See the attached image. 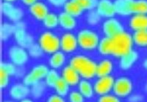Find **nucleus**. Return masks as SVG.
Here are the masks:
<instances>
[{"label":"nucleus","mask_w":147,"mask_h":102,"mask_svg":"<svg viewBox=\"0 0 147 102\" xmlns=\"http://www.w3.org/2000/svg\"><path fill=\"white\" fill-rule=\"evenodd\" d=\"M133 44L132 35L124 31L110 38V54L115 57H121L132 50Z\"/></svg>","instance_id":"1"},{"label":"nucleus","mask_w":147,"mask_h":102,"mask_svg":"<svg viewBox=\"0 0 147 102\" xmlns=\"http://www.w3.org/2000/svg\"><path fill=\"white\" fill-rule=\"evenodd\" d=\"M69 63L84 79H91L96 76L97 64L86 56L81 54L74 56Z\"/></svg>","instance_id":"2"},{"label":"nucleus","mask_w":147,"mask_h":102,"mask_svg":"<svg viewBox=\"0 0 147 102\" xmlns=\"http://www.w3.org/2000/svg\"><path fill=\"white\" fill-rule=\"evenodd\" d=\"M78 45L85 50H93L98 47L99 44V35L88 29H83L77 34Z\"/></svg>","instance_id":"3"},{"label":"nucleus","mask_w":147,"mask_h":102,"mask_svg":"<svg viewBox=\"0 0 147 102\" xmlns=\"http://www.w3.org/2000/svg\"><path fill=\"white\" fill-rule=\"evenodd\" d=\"M38 44L44 52L53 54L58 52L60 48V39L52 32H44L38 38Z\"/></svg>","instance_id":"4"},{"label":"nucleus","mask_w":147,"mask_h":102,"mask_svg":"<svg viewBox=\"0 0 147 102\" xmlns=\"http://www.w3.org/2000/svg\"><path fill=\"white\" fill-rule=\"evenodd\" d=\"M16 31L14 32V38L19 46L28 49L34 44V39L32 35L26 32L25 23L18 21L15 23Z\"/></svg>","instance_id":"5"},{"label":"nucleus","mask_w":147,"mask_h":102,"mask_svg":"<svg viewBox=\"0 0 147 102\" xmlns=\"http://www.w3.org/2000/svg\"><path fill=\"white\" fill-rule=\"evenodd\" d=\"M49 69L45 65H38L32 68L28 74L24 77L23 83L27 86H32L41 79H45Z\"/></svg>","instance_id":"6"},{"label":"nucleus","mask_w":147,"mask_h":102,"mask_svg":"<svg viewBox=\"0 0 147 102\" xmlns=\"http://www.w3.org/2000/svg\"><path fill=\"white\" fill-rule=\"evenodd\" d=\"M133 85L131 80L127 77H119L115 80L113 85V92L118 97L124 98L132 93Z\"/></svg>","instance_id":"7"},{"label":"nucleus","mask_w":147,"mask_h":102,"mask_svg":"<svg viewBox=\"0 0 147 102\" xmlns=\"http://www.w3.org/2000/svg\"><path fill=\"white\" fill-rule=\"evenodd\" d=\"M8 55L12 63L16 66L24 65L28 61L29 54L24 48L19 46H13L8 51Z\"/></svg>","instance_id":"8"},{"label":"nucleus","mask_w":147,"mask_h":102,"mask_svg":"<svg viewBox=\"0 0 147 102\" xmlns=\"http://www.w3.org/2000/svg\"><path fill=\"white\" fill-rule=\"evenodd\" d=\"M1 12L9 20L16 23L20 21L24 15L23 10L19 7H15L11 2H2L1 4Z\"/></svg>","instance_id":"9"},{"label":"nucleus","mask_w":147,"mask_h":102,"mask_svg":"<svg viewBox=\"0 0 147 102\" xmlns=\"http://www.w3.org/2000/svg\"><path fill=\"white\" fill-rule=\"evenodd\" d=\"M102 31L106 37L113 38L124 32V27L118 19L113 17L105 21L102 24Z\"/></svg>","instance_id":"10"},{"label":"nucleus","mask_w":147,"mask_h":102,"mask_svg":"<svg viewBox=\"0 0 147 102\" xmlns=\"http://www.w3.org/2000/svg\"><path fill=\"white\" fill-rule=\"evenodd\" d=\"M115 80L111 76L99 77V79L95 82L94 85V92L99 95L108 94L113 88Z\"/></svg>","instance_id":"11"},{"label":"nucleus","mask_w":147,"mask_h":102,"mask_svg":"<svg viewBox=\"0 0 147 102\" xmlns=\"http://www.w3.org/2000/svg\"><path fill=\"white\" fill-rule=\"evenodd\" d=\"M60 49L65 53H71L77 49V38L71 32H65L60 38Z\"/></svg>","instance_id":"12"},{"label":"nucleus","mask_w":147,"mask_h":102,"mask_svg":"<svg viewBox=\"0 0 147 102\" xmlns=\"http://www.w3.org/2000/svg\"><path fill=\"white\" fill-rule=\"evenodd\" d=\"M96 10L101 17L103 18H113L115 14V7L111 0H99Z\"/></svg>","instance_id":"13"},{"label":"nucleus","mask_w":147,"mask_h":102,"mask_svg":"<svg viewBox=\"0 0 147 102\" xmlns=\"http://www.w3.org/2000/svg\"><path fill=\"white\" fill-rule=\"evenodd\" d=\"M30 93V89L29 88V86L26 85L25 84L18 83L13 85L10 89V97L15 100H23L26 99Z\"/></svg>","instance_id":"14"},{"label":"nucleus","mask_w":147,"mask_h":102,"mask_svg":"<svg viewBox=\"0 0 147 102\" xmlns=\"http://www.w3.org/2000/svg\"><path fill=\"white\" fill-rule=\"evenodd\" d=\"M135 0H115L113 2L115 13L127 16L132 13V5Z\"/></svg>","instance_id":"15"},{"label":"nucleus","mask_w":147,"mask_h":102,"mask_svg":"<svg viewBox=\"0 0 147 102\" xmlns=\"http://www.w3.org/2000/svg\"><path fill=\"white\" fill-rule=\"evenodd\" d=\"M30 14L38 21H43L47 14L49 13V9L47 5L41 2H37L29 8Z\"/></svg>","instance_id":"16"},{"label":"nucleus","mask_w":147,"mask_h":102,"mask_svg":"<svg viewBox=\"0 0 147 102\" xmlns=\"http://www.w3.org/2000/svg\"><path fill=\"white\" fill-rule=\"evenodd\" d=\"M80 74L75 69L72 68L70 65L65 66L62 70V78L69 84L70 86H74L78 85L80 81Z\"/></svg>","instance_id":"17"},{"label":"nucleus","mask_w":147,"mask_h":102,"mask_svg":"<svg viewBox=\"0 0 147 102\" xmlns=\"http://www.w3.org/2000/svg\"><path fill=\"white\" fill-rule=\"evenodd\" d=\"M129 24V27L135 32L146 30H147V15L135 14L131 17Z\"/></svg>","instance_id":"18"},{"label":"nucleus","mask_w":147,"mask_h":102,"mask_svg":"<svg viewBox=\"0 0 147 102\" xmlns=\"http://www.w3.org/2000/svg\"><path fill=\"white\" fill-rule=\"evenodd\" d=\"M138 59V54L136 51H130L127 54L120 57L119 67L124 70H129L135 64Z\"/></svg>","instance_id":"19"},{"label":"nucleus","mask_w":147,"mask_h":102,"mask_svg":"<svg viewBox=\"0 0 147 102\" xmlns=\"http://www.w3.org/2000/svg\"><path fill=\"white\" fill-rule=\"evenodd\" d=\"M58 19L60 26L65 30H72L77 25L75 18L65 13V11L61 12L59 14Z\"/></svg>","instance_id":"20"},{"label":"nucleus","mask_w":147,"mask_h":102,"mask_svg":"<svg viewBox=\"0 0 147 102\" xmlns=\"http://www.w3.org/2000/svg\"><path fill=\"white\" fill-rule=\"evenodd\" d=\"M113 65L112 62L109 60H103L96 66V76L99 77L107 76L110 74L112 72Z\"/></svg>","instance_id":"21"},{"label":"nucleus","mask_w":147,"mask_h":102,"mask_svg":"<svg viewBox=\"0 0 147 102\" xmlns=\"http://www.w3.org/2000/svg\"><path fill=\"white\" fill-rule=\"evenodd\" d=\"M63 8L65 13H69V15H72L74 18L80 16L83 12V9L75 0L68 1L63 6Z\"/></svg>","instance_id":"22"},{"label":"nucleus","mask_w":147,"mask_h":102,"mask_svg":"<svg viewBox=\"0 0 147 102\" xmlns=\"http://www.w3.org/2000/svg\"><path fill=\"white\" fill-rule=\"evenodd\" d=\"M65 57L62 52H56L52 54V56L49 60V65L53 69L60 68L64 65Z\"/></svg>","instance_id":"23"},{"label":"nucleus","mask_w":147,"mask_h":102,"mask_svg":"<svg viewBox=\"0 0 147 102\" xmlns=\"http://www.w3.org/2000/svg\"><path fill=\"white\" fill-rule=\"evenodd\" d=\"M79 92L86 99H90L94 95V88L91 83L86 79L81 80L78 84Z\"/></svg>","instance_id":"24"},{"label":"nucleus","mask_w":147,"mask_h":102,"mask_svg":"<svg viewBox=\"0 0 147 102\" xmlns=\"http://www.w3.org/2000/svg\"><path fill=\"white\" fill-rule=\"evenodd\" d=\"M16 31L15 24L9 23H4L0 28V38L2 41L7 40L12 35H14Z\"/></svg>","instance_id":"25"},{"label":"nucleus","mask_w":147,"mask_h":102,"mask_svg":"<svg viewBox=\"0 0 147 102\" xmlns=\"http://www.w3.org/2000/svg\"><path fill=\"white\" fill-rule=\"evenodd\" d=\"M134 44L140 47H147V30L136 31L132 35Z\"/></svg>","instance_id":"26"},{"label":"nucleus","mask_w":147,"mask_h":102,"mask_svg":"<svg viewBox=\"0 0 147 102\" xmlns=\"http://www.w3.org/2000/svg\"><path fill=\"white\" fill-rule=\"evenodd\" d=\"M43 24L47 29H55L59 24L58 15L54 13H49L43 20Z\"/></svg>","instance_id":"27"},{"label":"nucleus","mask_w":147,"mask_h":102,"mask_svg":"<svg viewBox=\"0 0 147 102\" xmlns=\"http://www.w3.org/2000/svg\"><path fill=\"white\" fill-rule=\"evenodd\" d=\"M69 85L63 79L62 77H60V79L57 80V83L55 84V90L57 95L60 96H65L69 91Z\"/></svg>","instance_id":"28"},{"label":"nucleus","mask_w":147,"mask_h":102,"mask_svg":"<svg viewBox=\"0 0 147 102\" xmlns=\"http://www.w3.org/2000/svg\"><path fill=\"white\" fill-rule=\"evenodd\" d=\"M132 13L147 15V0H135L132 5Z\"/></svg>","instance_id":"29"},{"label":"nucleus","mask_w":147,"mask_h":102,"mask_svg":"<svg viewBox=\"0 0 147 102\" xmlns=\"http://www.w3.org/2000/svg\"><path fill=\"white\" fill-rule=\"evenodd\" d=\"M47 86L46 83L44 82H37L36 84L31 86V89H30V93L35 99H38L43 95L44 91H45V87Z\"/></svg>","instance_id":"30"},{"label":"nucleus","mask_w":147,"mask_h":102,"mask_svg":"<svg viewBox=\"0 0 147 102\" xmlns=\"http://www.w3.org/2000/svg\"><path fill=\"white\" fill-rule=\"evenodd\" d=\"M60 79L59 74L55 69H50L45 78V83L49 87H55V84Z\"/></svg>","instance_id":"31"},{"label":"nucleus","mask_w":147,"mask_h":102,"mask_svg":"<svg viewBox=\"0 0 147 102\" xmlns=\"http://www.w3.org/2000/svg\"><path fill=\"white\" fill-rule=\"evenodd\" d=\"M98 50L102 55L110 54V38L105 36L101 39L98 46Z\"/></svg>","instance_id":"32"},{"label":"nucleus","mask_w":147,"mask_h":102,"mask_svg":"<svg viewBox=\"0 0 147 102\" xmlns=\"http://www.w3.org/2000/svg\"><path fill=\"white\" fill-rule=\"evenodd\" d=\"M83 10H93L98 5L99 0H75Z\"/></svg>","instance_id":"33"},{"label":"nucleus","mask_w":147,"mask_h":102,"mask_svg":"<svg viewBox=\"0 0 147 102\" xmlns=\"http://www.w3.org/2000/svg\"><path fill=\"white\" fill-rule=\"evenodd\" d=\"M43 52H44V51L41 49V47L40 46L39 44H33L31 46L28 48L29 55L31 56L33 58H39L40 57H41Z\"/></svg>","instance_id":"34"},{"label":"nucleus","mask_w":147,"mask_h":102,"mask_svg":"<svg viewBox=\"0 0 147 102\" xmlns=\"http://www.w3.org/2000/svg\"><path fill=\"white\" fill-rule=\"evenodd\" d=\"M101 16L97 13L96 10H90L87 15V22L89 25H96L100 21Z\"/></svg>","instance_id":"35"},{"label":"nucleus","mask_w":147,"mask_h":102,"mask_svg":"<svg viewBox=\"0 0 147 102\" xmlns=\"http://www.w3.org/2000/svg\"><path fill=\"white\" fill-rule=\"evenodd\" d=\"M9 79H10V75L3 68L0 67V87L1 88L4 89L8 85Z\"/></svg>","instance_id":"36"},{"label":"nucleus","mask_w":147,"mask_h":102,"mask_svg":"<svg viewBox=\"0 0 147 102\" xmlns=\"http://www.w3.org/2000/svg\"><path fill=\"white\" fill-rule=\"evenodd\" d=\"M16 65L12 62H1L0 67L3 68L10 76L15 75L16 73Z\"/></svg>","instance_id":"37"},{"label":"nucleus","mask_w":147,"mask_h":102,"mask_svg":"<svg viewBox=\"0 0 147 102\" xmlns=\"http://www.w3.org/2000/svg\"><path fill=\"white\" fill-rule=\"evenodd\" d=\"M84 98L83 95L77 91H72L69 95L70 102H84Z\"/></svg>","instance_id":"38"},{"label":"nucleus","mask_w":147,"mask_h":102,"mask_svg":"<svg viewBox=\"0 0 147 102\" xmlns=\"http://www.w3.org/2000/svg\"><path fill=\"white\" fill-rule=\"evenodd\" d=\"M98 102H121V101L116 95L106 94V95H101Z\"/></svg>","instance_id":"39"},{"label":"nucleus","mask_w":147,"mask_h":102,"mask_svg":"<svg viewBox=\"0 0 147 102\" xmlns=\"http://www.w3.org/2000/svg\"><path fill=\"white\" fill-rule=\"evenodd\" d=\"M47 2L54 7H60L64 6L65 4L68 2V0H47Z\"/></svg>","instance_id":"40"},{"label":"nucleus","mask_w":147,"mask_h":102,"mask_svg":"<svg viewBox=\"0 0 147 102\" xmlns=\"http://www.w3.org/2000/svg\"><path fill=\"white\" fill-rule=\"evenodd\" d=\"M47 102H65V100L63 99L62 96L57 95V94H55V95H52L51 96L48 98Z\"/></svg>","instance_id":"41"},{"label":"nucleus","mask_w":147,"mask_h":102,"mask_svg":"<svg viewBox=\"0 0 147 102\" xmlns=\"http://www.w3.org/2000/svg\"><path fill=\"white\" fill-rule=\"evenodd\" d=\"M21 1L24 5H27V6H31L35 2H38V0H21Z\"/></svg>","instance_id":"42"},{"label":"nucleus","mask_w":147,"mask_h":102,"mask_svg":"<svg viewBox=\"0 0 147 102\" xmlns=\"http://www.w3.org/2000/svg\"><path fill=\"white\" fill-rule=\"evenodd\" d=\"M19 102H33V101H32V100H30V99H27V98H26V99H23V100H21Z\"/></svg>","instance_id":"43"},{"label":"nucleus","mask_w":147,"mask_h":102,"mask_svg":"<svg viewBox=\"0 0 147 102\" xmlns=\"http://www.w3.org/2000/svg\"><path fill=\"white\" fill-rule=\"evenodd\" d=\"M143 65H144V67L147 70V59H146L144 61V62H143Z\"/></svg>","instance_id":"44"},{"label":"nucleus","mask_w":147,"mask_h":102,"mask_svg":"<svg viewBox=\"0 0 147 102\" xmlns=\"http://www.w3.org/2000/svg\"><path fill=\"white\" fill-rule=\"evenodd\" d=\"M16 0H4V2H16Z\"/></svg>","instance_id":"45"},{"label":"nucleus","mask_w":147,"mask_h":102,"mask_svg":"<svg viewBox=\"0 0 147 102\" xmlns=\"http://www.w3.org/2000/svg\"><path fill=\"white\" fill-rule=\"evenodd\" d=\"M4 102H13V101H4Z\"/></svg>","instance_id":"46"},{"label":"nucleus","mask_w":147,"mask_h":102,"mask_svg":"<svg viewBox=\"0 0 147 102\" xmlns=\"http://www.w3.org/2000/svg\"><path fill=\"white\" fill-rule=\"evenodd\" d=\"M146 91H147V85H146Z\"/></svg>","instance_id":"47"}]
</instances>
